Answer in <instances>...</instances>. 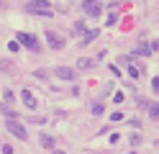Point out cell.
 I'll list each match as a JSON object with an SVG mask.
<instances>
[{
    "label": "cell",
    "mask_w": 159,
    "mask_h": 154,
    "mask_svg": "<svg viewBox=\"0 0 159 154\" xmlns=\"http://www.w3.org/2000/svg\"><path fill=\"white\" fill-rule=\"evenodd\" d=\"M149 116L157 121V116H159V105H157V103H154V105H149Z\"/></svg>",
    "instance_id": "obj_16"
},
{
    "label": "cell",
    "mask_w": 159,
    "mask_h": 154,
    "mask_svg": "<svg viewBox=\"0 0 159 154\" xmlns=\"http://www.w3.org/2000/svg\"><path fill=\"white\" fill-rule=\"evenodd\" d=\"M5 128L11 131L16 139H21V141H28V131H26V126H23V123L18 121V118H16V121H5Z\"/></svg>",
    "instance_id": "obj_2"
},
{
    "label": "cell",
    "mask_w": 159,
    "mask_h": 154,
    "mask_svg": "<svg viewBox=\"0 0 159 154\" xmlns=\"http://www.w3.org/2000/svg\"><path fill=\"white\" fill-rule=\"evenodd\" d=\"M52 154H64V152L62 149H52Z\"/></svg>",
    "instance_id": "obj_22"
},
{
    "label": "cell",
    "mask_w": 159,
    "mask_h": 154,
    "mask_svg": "<svg viewBox=\"0 0 159 154\" xmlns=\"http://www.w3.org/2000/svg\"><path fill=\"white\" fill-rule=\"evenodd\" d=\"M103 108H105V103H103V100H95V103H93V116H100Z\"/></svg>",
    "instance_id": "obj_12"
},
{
    "label": "cell",
    "mask_w": 159,
    "mask_h": 154,
    "mask_svg": "<svg viewBox=\"0 0 159 154\" xmlns=\"http://www.w3.org/2000/svg\"><path fill=\"white\" fill-rule=\"evenodd\" d=\"M21 98H23V103H26V108H28V110H34V108H36V95H34L31 90H23V92H21Z\"/></svg>",
    "instance_id": "obj_7"
},
{
    "label": "cell",
    "mask_w": 159,
    "mask_h": 154,
    "mask_svg": "<svg viewBox=\"0 0 159 154\" xmlns=\"http://www.w3.org/2000/svg\"><path fill=\"white\" fill-rule=\"evenodd\" d=\"M128 141H131V147H139L144 139H141V133H131V139H128Z\"/></svg>",
    "instance_id": "obj_14"
},
{
    "label": "cell",
    "mask_w": 159,
    "mask_h": 154,
    "mask_svg": "<svg viewBox=\"0 0 159 154\" xmlns=\"http://www.w3.org/2000/svg\"><path fill=\"white\" fill-rule=\"evenodd\" d=\"M0 149H3L5 154H13V147H11V144H0Z\"/></svg>",
    "instance_id": "obj_20"
},
{
    "label": "cell",
    "mask_w": 159,
    "mask_h": 154,
    "mask_svg": "<svg viewBox=\"0 0 159 154\" xmlns=\"http://www.w3.org/2000/svg\"><path fill=\"white\" fill-rule=\"evenodd\" d=\"M0 69H5V72H16L13 62H8V59H0Z\"/></svg>",
    "instance_id": "obj_13"
},
{
    "label": "cell",
    "mask_w": 159,
    "mask_h": 154,
    "mask_svg": "<svg viewBox=\"0 0 159 154\" xmlns=\"http://www.w3.org/2000/svg\"><path fill=\"white\" fill-rule=\"evenodd\" d=\"M72 31H75V34H85V23H82V21H77V23L72 26Z\"/></svg>",
    "instance_id": "obj_15"
},
{
    "label": "cell",
    "mask_w": 159,
    "mask_h": 154,
    "mask_svg": "<svg viewBox=\"0 0 159 154\" xmlns=\"http://www.w3.org/2000/svg\"><path fill=\"white\" fill-rule=\"evenodd\" d=\"M46 46L49 49H54V51H59V49H64V39L59 36V34H54V31H46Z\"/></svg>",
    "instance_id": "obj_4"
},
{
    "label": "cell",
    "mask_w": 159,
    "mask_h": 154,
    "mask_svg": "<svg viewBox=\"0 0 159 154\" xmlns=\"http://www.w3.org/2000/svg\"><path fill=\"white\" fill-rule=\"evenodd\" d=\"M105 23H108V26H116V23H118V13H111V16H108V21H105Z\"/></svg>",
    "instance_id": "obj_17"
},
{
    "label": "cell",
    "mask_w": 159,
    "mask_h": 154,
    "mask_svg": "<svg viewBox=\"0 0 159 154\" xmlns=\"http://www.w3.org/2000/svg\"><path fill=\"white\" fill-rule=\"evenodd\" d=\"M131 154H136V152H131Z\"/></svg>",
    "instance_id": "obj_23"
},
{
    "label": "cell",
    "mask_w": 159,
    "mask_h": 154,
    "mask_svg": "<svg viewBox=\"0 0 159 154\" xmlns=\"http://www.w3.org/2000/svg\"><path fill=\"white\" fill-rule=\"evenodd\" d=\"M82 8L87 16H100V0H85Z\"/></svg>",
    "instance_id": "obj_6"
},
{
    "label": "cell",
    "mask_w": 159,
    "mask_h": 154,
    "mask_svg": "<svg viewBox=\"0 0 159 154\" xmlns=\"http://www.w3.org/2000/svg\"><path fill=\"white\" fill-rule=\"evenodd\" d=\"M39 144H41V147H44V149H49V152H52V149H54V139H52V136H49V133H41V136H39Z\"/></svg>",
    "instance_id": "obj_9"
},
{
    "label": "cell",
    "mask_w": 159,
    "mask_h": 154,
    "mask_svg": "<svg viewBox=\"0 0 159 154\" xmlns=\"http://www.w3.org/2000/svg\"><path fill=\"white\" fill-rule=\"evenodd\" d=\"M118 3H121V0H111V8H116V5H118Z\"/></svg>",
    "instance_id": "obj_21"
},
{
    "label": "cell",
    "mask_w": 159,
    "mask_h": 154,
    "mask_svg": "<svg viewBox=\"0 0 159 154\" xmlns=\"http://www.w3.org/2000/svg\"><path fill=\"white\" fill-rule=\"evenodd\" d=\"M0 110H3V116H5V121H16V118H18V113H16L13 108H8V105H0Z\"/></svg>",
    "instance_id": "obj_11"
},
{
    "label": "cell",
    "mask_w": 159,
    "mask_h": 154,
    "mask_svg": "<svg viewBox=\"0 0 159 154\" xmlns=\"http://www.w3.org/2000/svg\"><path fill=\"white\" fill-rule=\"evenodd\" d=\"M95 67V59H90V57H80L77 59V69H93Z\"/></svg>",
    "instance_id": "obj_8"
},
{
    "label": "cell",
    "mask_w": 159,
    "mask_h": 154,
    "mask_svg": "<svg viewBox=\"0 0 159 154\" xmlns=\"http://www.w3.org/2000/svg\"><path fill=\"white\" fill-rule=\"evenodd\" d=\"M3 98H5V103H13V100H16V95H13L11 90H5V92H3Z\"/></svg>",
    "instance_id": "obj_18"
},
{
    "label": "cell",
    "mask_w": 159,
    "mask_h": 154,
    "mask_svg": "<svg viewBox=\"0 0 159 154\" xmlns=\"http://www.w3.org/2000/svg\"><path fill=\"white\" fill-rule=\"evenodd\" d=\"M8 49H11V51H18V49H21V44H18V41H8Z\"/></svg>",
    "instance_id": "obj_19"
},
{
    "label": "cell",
    "mask_w": 159,
    "mask_h": 154,
    "mask_svg": "<svg viewBox=\"0 0 159 154\" xmlns=\"http://www.w3.org/2000/svg\"><path fill=\"white\" fill-rule=\"evenodd\" d=\"M26 10H28L31 16H39V18H49V16H54L52 5H49L46 0H28V3H26Z\"/></svg>",
    "instance_id": "obj_1"
},
{
    "label": "cell",
    "mask_w": 159,
    "mask_h": 154,
    "mask_svg": "<svg viewBox=\"0 0 159 154\" xmlns=\"http://www.w3.org/2000/svg\"><path fill=\"white\" fill-rule=\"evenodd\" d=\"M16 41H18L21 46H28L31 51H39V41H36L34 34H26V31H21V34H16Z\"/></svg>",
    "instance_id": "obj_3"
},
{
    "label": "cell",
    "mask_w": 159,
    "mask_h": 154,
    "mask_svg": "<svg viewBox=\"0 0 159 154\" xmlns=\"http://www.w3.org/2000/svg\"><path fill=\"white\" fill-rule=\"evenodd\" d=\"M98 36H100V31H98V28L85 31V34H82V44H90V41H93V39H98Z\"/></svg>",
    "instance_id": "obj_10"
},
{
    "label": "cell",
    "mask_w": 159,
    "mask_h": 154,
    "mask_svg": "<svg viewBox=\"0 0 159 154\" xmlns=\"http://www.w3.org/2000/svg\"><path fill=\"white\" fill-rule=\"evenodd\" d=\"M54 75H57L59 80H67V82H69V80H75V77H77V72H75L72 67H57V69H54Z\"/></svg>",
    "instance_id": "obj_5"
}]
</instances>
